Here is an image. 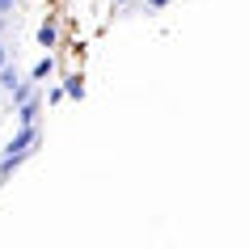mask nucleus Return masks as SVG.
I'll return each mask as SVG.
<instances>
[{
    "label": "nucleus",
    "mask_w": 249,
    "mask_h": 249,
    "mask_svg": "<svg viewBox=\"0 0 249 249\" xmlns=\"http://www.w3.org/2000/svg\"><path fill=\"white\" fill-rule=\"evenodd\" d=\"M173 0H144V9H152V13H160V9H169Z\"/></svg>",
    "instance_id": "obj_8"
},
{
    "label": "nucleus",
    "mask_w": 249,
    "mask_h": 249,
    "mask_svg": "<svg viewBox=\"0 0 249 249\" xmlns=\"http://www.w3.org/2000/svg\"><path fill=\"white\" fill-rule=\"evenodd\" d=\"M114 4H127V0H114Z\"/></svg>",
    "instance_id": "obj_13"
},
{
    "label": "nucleus",
    "mask_w": 249,
    "mask_h": 249,
    "mask_svg": "<svg viewBox=\"0 0 249 249\" xmlns=\"http://www.w3.org/2000/svg\"><path fill=\"white\" fill-rule=\"evenodd\" d=\"M9 21H13V17H4V13H0V34H4V30H9Z\"/></svg>",
    "instance_id": "obj_12"
},
{
    "label": "nucleus",
    "mask_w": 249,
    "mask_h": 249,
    "mask_svg": "<svg viewBox=\"0 0 249 249\" xmlns=\"http://www.w3.org/2000/svg\"><path fill=\"white\" fill-rule=\"evenodd\" d=\"M42 102H51V106H59V102H64V89H59V85H51V89L42 93Z\"/></svg>",
    "instance_id": "obj_7"
},
{
    "label": "nucleus",
    "mask_w": 249,
    "mask_h": 249,
    "mask_svg": "<svg viewBox=\"0 0 249 249\" xmlns=\"http://www.w3.org/2000/svg\"><path fill=\"white\" fill-rule=\"evenodd\" d=\"M38 144H42V131H38V123H21V131L4 144V152L9 157H21V160H30L34 152H38Z\"/></svg>",
    "instance_id": "obj_1"
},
{
    "label": "nucleus",
    "mask_w": 249,
    "mask_h": 249,
    "mask_svg": "<svg viewBox=\"0 0 249 249\" xmlns=\"http://www.w3.org/2000/svg\"><path fill=\"white\" fill-rule=\"evenodd\" d=\"M17 4H30V9H51L55 0H17Z\"/></svg>",
    "instance_id": "obj_9"
},
{
    "label": "nucleus",
    "mask_w": 249,
    "mask_h": 249,
    "mask_svg": "<svg viewBox=\"0 0 249 249\" xmlns=\"http://www.w3.org/2000/svg\"><path fill=\"white\" fill-rule=\"evenodd\" d=\"M38 114H42V93L17 106V123H38Z\"/></svg>",
    "instance_id": "obj_6"
},
{
    "label": "nucleus",
    "mask_w": 249,
    "mask_h": 249,
    "mask_svg": "<svg viewBox=\"0 0 249 249\" xmlns=\"http://www.w3.org/2000/svg\"><path fill=\"white\" fill-rule=\"evenodd\" d=\"M55 76H59V51H42V59H34V68H30V80L47 85Z\"/></svg>",
    "instance_id": "obj_3"
},
{
    "label": "nucleus",
    "mask_w": 249,
    "mask_h": 249,
    "mask_svg": "<svg viewBox=\"0 0 249 249\" xmlns=\"http://www.w3.org/2000/svg\"><path fill=\"white\" fill-rule=\"evenodd\" d=\"M34 38H38L42 51H59V42H64V26H59V13L55 9H47L38 21V30H34Z\"/></svg>",
    "instance_id": "obj_2"
},
{
    "label": "nucleus",
    "mask_w": 249,
    "mask_h": 249,
    "mask_svg": "<svg viewBox=\"0 0 249 249\" xmlns=\"http://www.w3.org/2000/svg\"><path fill=\"white\" fill-rule=\"evenodd\" d=\"M59 89H64V97L80 102V97H85V72H80V68H68L64 76H59Z\"/></svg>",
    "instance_id": "obj_4"
},
{
    "label": "nucleus",
    "mask_w": 249,
    "mask_h": 249,
    "mask_svg": "<svg viewBox=\"0 0 249 249\" xmlns=\"http://www.w3.org/2000/svg\"><path fill=\"white\" fill-rule=\"evenodd\" d=\"M13 9H17V0H0V13L4 17H13Z\"/></svg>",
    "instance_id": "obj_10"
},
{
    "label": "nucleus",
    "mask_w": 249,
    "mask_h": 249,
    "mask_svg": "<svg viewBox=\"0 0 249 249\" xmlns=\"http://www.w3.org/2000/svg\"><path fill=\"white\" fill-rule=\"evenodd\" d=\"M0 64H9V47H4V38H0Z\"/></svg>",
    "instance_id": "obj_11"
},
{
    "label": "nucleus",
    "mask_w": 249,
    "mask_h": 249,
    "mask_svg": "<svg viewBox=\"0 0 249 249\" xmlns=\"http://www.w3.org/2000/svg\"><path fill=\"white\" fill-rule=\"evenodd\" d=\"M38 80H21V76H17V85H13V89H9V102H13V110H17V106H21V102H30V97H38Z\"/></svg>",
    "instance_id": "obj_5"
}]
</instances>
